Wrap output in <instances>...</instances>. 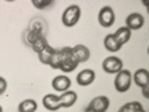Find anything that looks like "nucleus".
I'll return each instance as SVG.
<instances>
[{"label": "nucleus", "mask_w": 149, "mask_h": 112, "mask_svg": "<svg viewBox=\"0 0 149 112\" xmlns=\"http://www.w3.org/2000/svg\"><path fill=\"white\" fill-rule=\"evenodd\" d=\"M109 104V99L107 96H97L86 107L85 112H106L108 110Z\"/></svg>", "instance_id": "39448f33"}, {"label": "nucleus", "mask_w": 149, "mask_h": 112, "mask_svg": "<svg viewBox=\"0 0 149 112\" xmlns=\"http://www.w3.org/2000/svg\"><path fill=\"white\" fill-rule=\"evenodd\" d=\"M130 36H132V31H130L128 27H119V29L117 30L113 34V37L116 39V41L120 45V46H123L124 44H127L128 41L130 40Z\"/></svg>", "instance_id": "ddd939ff"}, {"label": "nucleus", "mask_w": 149, "mask_h": 112, "mask_svg": "<svg viewBox=\"0 0 149 112\" xmlns=\"http://www.w3.org/2000/svg\"><path fill=\"white\" fill-rule=\"evenodd\" d=\"M102 69L107 74H118L123 70V61L117 56H108L102 62Z\"/></svg>", "instance_id": "20e7f679"}, {"label": "nucleus", "mask_w": 149, "mask_h": 112, "mask_svg": "<svg viewBox=\"0 0 149 112\" xmlns=\"http://www.w3.org/2000/svg\"><path fill=\"white\" fill-rule=\"evenodd\" d=\"M144 25V16L141 13H132L125 19V27L132 30H139Z\"/></svg>", "instance_id": "6e6552de"}, {"label": "nucleus", "mask_w": 149, "mask_h": 112, "mask_svg": "<svg viewBox=\"0 0 149 112\" xmlns=\"http://www.w3.org/2000/svg\"><path fill=\"white\" fill-rule=\"evenodd\" d=\"M116 15L111 6H103L98 13V22L103 27H111L114 24Z\"/></svg>", "instance_id": "423d86ee"}, {"label": "nucleus", "mask_w": 149, "mask_h": 112, "mask_svg": "<svg viewBox=\"0 0 149 112\" xmlns=\"http://www.w3.org/2000/svg\"><path fill=\"white\" fill-rule=\"evenodd\" d=\"M6 88H8V82H6V80H5L4 77L0 76V96H1L3 93L6 91Z\"/></svg>", "instance_id": "412c9836"}, {"label": "nucleus", "mask_w": 149, "mask_h": 112, "mask_svg": "<svg viewBox=\"0 0 149 112\" xmlns=\"http://www.w3.org/2000/svg\"><path fill=\"white\" fill-rule=\"evenodd\" d=\"M142 91H143V96L146 97V99H148V97H149V95H148V91H149V85H148V86H144V87H142Z\"/></svg>", "instance_id": "4be33fe9"}, {"label": "nucleus", "mask_w": 149, "mask_h": 112, "mask_svg": "<svg viewBox=\"0 0 149 112\" xmlns=\"http://www.w3.org/2000/svg\"><path fill=\"white\" fill-rule=\"evenodd\" d=\"M134 82L138 87H144L149 85V78H148V71L146 69H138L136 72H134Z\"/></svg>", "instance_id": "4468645a"}, {"label": "nucleus", "mask_w": 149, "mask_h": 112, "mask_svg": "<svg viewBox=\"0 0 149 112\" xmlns=\"http://www.w3.org/2000/svg\"><path fill=\"white\" fill-rule=\"evenodd\" d=\"M51 85H52L55 91L65 92V91L70 90L72 82H71V78H70L68 76H66V75H58V76H56L52 80Z\"/></svg>", "instance_id": "1a4fd4ad"}, {"label": "nucleus", "mask_w": 149, "mask_h": 112, "mask_svg": "<svg viewBox=\"0 0 149 112\" xmlns=\"http://www.w3.org/2000/svg\"><path fill=\"white\" fill-rule=\"evenodd\" d=\"M71 54L73 56V59L76 60V62L80 65L82 62H86L90 60L91 57V51L90 49L87 48V46L85 45H76V46H73V48H71Z\"/></svg>", "instance_id": "0eeeda50"}, {"label": "nucleus", "mask_w": 149, "mask_h": 112, "mask_svg": "<svg viewBox=\"0 0 149 112\" xmlns=\"http://www.w3.org/2000/svg\"><path fill=\"white\" fill-rule=\"evenodd\" d=\"M31 3L34 4V6L37 9H45V8L50 6L54 1L52 0H40V1L39 0H31Z\"/></svg>", "instance_id": "aec40b11"}, {"label": "nucleus", "mask_w": 149, "mask_h": 112, "mask_svg": "<svg viewBox=\"0 0 149 112\" xmlns=\"http://www.w3.org/2000/svg\"><path fill=\"white\" fill-rule=\"evenodd\" d=\"M0 112H3V107L1 106H0Z\"/></svg>", "instance_id": "5701e85b"}, {"label": "nucleus", "mask_w": 149, "mask_h": 112, "mask_svg": "<svg viewBox=\"0 0 149 112\" xmlns=\"http://www.w3.org/2000/svg\"><path fill=\"white\" fill-rule=\"evenodd\" d=\"M95 78H96L95 71L91 69H85L81 72H78L76 80H77L78 86H90L95 81Z\"/></svg>", "instance_id": "9b49d317"}, {"label": "nucleus", "mask_w": 149, "mask_h": 112, "mask_svg": "<svg viewBox=\"0 0 149 112\" xmlns=\"http://www.w3.org/2000/svg\"><path fill=\"white\" fill-rule=\"evenodd\" d=\"M103 44H104L106 50H108L109 52H117V51H119L120 49H122V46H120L117 41H116L114 37H113V34L106 35Z\"/></svg>", "instance_id": "2eb2a0df"}, {"label": "nucleus", "mask_w": 149, "mask_h": 112, "mask_svg": "<svg viewBox=\"0 0 149 112\" xmlns=\"http://www.w3.org/2000/svg\"><path fill=\"white\" fill-rule=\"evenodd\" d=\"M62 61H61V66L60 70L63 72H72L77 69L78 64L76 62V60L73 59V56L71 54V48H62Z\"/></svg>", "instance_id": "7ed1b4c3"}, {"label": "nucleus", "mask_w": 149, "mask_h": 112, "mask_svg": "<svg viewBox=\"0 0 149 112\" xmlns=\"http://www.w3.org/2000/svg\"><path fill=\"white\" fill-rule=\"evenodd\" d=\"M42 105L46 110L51 112L58 111L61 108V102H60V96L55 95V93H47L42 99Z\"/></svg>", "instance_id": "9d476101"}, {"label": "nucleus", "mask_w": 149, "mask_h": 112, "mask_svg": "<svg viewBox=\"0 0 149 112\" xmlns=\"http://www.w3.org/2000/svg\"><path fill=\"white\" fill-rule=\"evenodd\" d=\"M55 50L52 46H50L47 45L46 48L41 51L40 54H37V56H39V60H40V62H42L44 65H50V61H51V57H52V55L55 52Z\"/></svg>", "instance_id": "a211bd4d"}, {"label": "nucleus", "mask_w": 149, "mask_h": 112, "mask_svg": "<svg viewBox=\"0 0 149 112\" xmlns=\"http://www.w3.org/2000/svg\"><path fill=\"white\" fill-rule=\"evenodd\" d=\"M81 19V8L73 4L65 9V11L62 14L61 21L66 27H72L80 21Z\"/></svg>", "instance_id": "f257e3e1"}, {"label": "nucleus", "mask_w": 149, "mask_h": 112, "mask_svg": "<svg viewBox=\"0 0 149 112\" xmlns=\"http://www.w3.org/2000/svg\"><path fill=\"white\" fill-rule=\"evenodd\" d=\"M77 101V93L74 91L67 90L65 91L61 96H60V102H61V107L65 108H68V107H72Z\"/></svg>", "instance_id": "f8f14e48"}, {"label": "nucleus", "mask_w": 149, "mask_h": 112, "mask_svg": "<svg viewBox=\"0 0 149 112\" xmlns=\"http://www.w3.org/2000/svg\"><path fill=\"white\" fill-rule=\"evenodd\" d=\"M118 112H146L144 107L142 106L141 102L133 101V102H128V104L123 105L122 107H119Z\"/></svg>", "instance_id": "f3484780"}, {"label": "nucleus", "mask_w": 149, "mask_h": 112, "mask_svg": "<svg viewBox=\"0 0 149 112\" xmlns=\"http://www.w3.org/2000/svg\"><path fill=\"white\" fill-rule=\"evenodd\" d=\"M17 110H19V112H36L37 102L32 99H26L19 104Z\"/></svg>", "instance_id": "dca6fc26"}, {"label": "nucleus", "mask_w": 149, "mask_h": 112, "mask_svg": "<svg viewBox=\"0 0 149 112\" xmlns=\"http://www.w3.org/2000/svg\"><path fill=\"white\" fill-rule=\"evenodd\" d=\"M61 61H62V51L61 49L58 50H55V52L52 55V57H51V61H50V65L52 69H60L61 66Z\"/></svg>", "instance_id": "6ab92c4d"}, {"label": "nucleus", "mask_w": 149, "mask_h": 112, "mask_svg": "<svg viewBox=\"0 0 149 112\" xmlns=\"http://www.w3.org/2000/svg\"><path fill=\"white\" fill-rule=\"evenodd\" d=\"M130 85H132V75H130L129 70H120L118 74H116L114 88L118 92H127L130 88Z\"/></svg>", "instance_id": "f03ea898"}]
</instances>
